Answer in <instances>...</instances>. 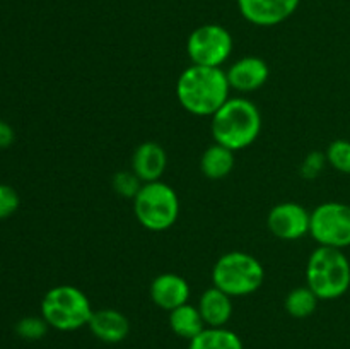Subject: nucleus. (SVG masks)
Here are the masks:
<instances>
[{
  "label": "nucleus",
  "mask_w": 350,
  "mask_h": 349,
  "mask_svg": "<svg viewBox=\"0 0 350 349\" xmlns=\"http://www.w3.org/2000/svg\"><path fill=\"white\" fill-rule=\"evenodd\" d=\"M231 86L221 67L193 65L176 81V98L185 112L195 116H212L231 96Z\"/></svg>",
  "instance_id": "nucleus-1"
},
{
  "label": "nucleus",
  "mask_w": 350,
  "mask_h": 349,
  "mask_svg": "<svg viewBox=\"0 0 350 349\" xmlns=\"http://www.w3.org/2000/svg\"><path fill=\"white\" fill-rule=\"evenodd\" d=\"M214 142L231 151H243L252 146L262 132V113L248 98H229L211 116Z\"/></svg>",
  "instance_id": "nucleus-2"
},
{
  "label": "nucleus",
  "mask_w": 350,
  "mask_h": 349,
  "mask_svg": "<svg viewBox=\"0 0 350 349\" xmlns=\"http://www.w3.org/2000/svg\"><path fill=\"white\" fill-rule=\"evenodd\" d=\"M306 286L318 300H337L350 287V260L344 250L318 246L306 263Z\"/></svg>",
  "instance_id": "nucleus-3"
},
{
  "label": "nucleus",
  "mask_w": 350,
  "mask_h": 349,
  "mask_svg": "<svg viewBox=\"0 0 350 349\" xmlns=\"http://www.w3.org/2000/svg\"><path fill=\"white\" fill-rule=\"evenodd\" d=\"M40 310L50 328L60 332H74L88 327L94 313L88 294L72 284L50 287L41 300Z\"/></svg>",
  "instance_id": "nucleus-4"
},
{
  "label": "nucleus",
  "mask_w": 350,
  "mask_h": 349,
  "mask_svg": "<svg viewBox=\"0 0 350 349\" xmlns=\"http://www.w3.org/2000/svg\"><path fill=\"white\" fill-rule=\"evenodd\" d=\"M265 281L262 262L252 253L228 252L217 259L212 269V284L231 298L248 296L258 291Z\"/></svg>",
  "instance_id": "nucleus-5"
},
{
  "label": "nucleus",
  "mask_w": 350,
  "mask_h": 349,
  "mask_svg": "<svg viewBox=\"0 0 350 349\" xmlns=\"http://www.w3.org/2000/svg\"><path fill=\"white\" fill-rule=\"evenodd\" d=\"M133 214L140 226L149 231H166L180 216L176 190L163 180L142 183L139 194L133 197Z\"/></svg>",
  "instance_id": "nucleus-6"
},
{
  "label": "nucleus",
  "mask_w": 350,
  "mask_h": 349,
  "mask_svg": "<svg viewBox=\"0 0 350 349\" xmlns=\"http://www.w3.org/2000/svg\"><path fill=\"white\" fill-rule=\"evenodd\" d=\"M310 235L318 246L344 250L350 246V205L323 202L311 211Z\"/></svg>",
  "instance_id": "nucleus-7"
},
{
  "label": "nucleus",
  "mask_w": 350,
  "mask_h": 349,
  "mask_svg": "<svg viewBox=\"0 0 350 349\" xmlns=\"http://www.w3.org/2000/svg\"><path fill=\"white\" fill-rule=\"evenodd\" d=\"M232 36L221 24H204L193 29L187 41L188 58L193 65L221 67L232 53Z\"/></svg>",
  "instance_id": "nucleus-8"
},
{
  "label": "nucleus",
  "mask_w": 350,
  "mask_h": 349,
  "mask_svg": "<svg viewBox=\"0 0 350 349\" xmlns=\"http://www.w3.org/2000/svg\"><path fill=\"white\" fill-rule=\"evenodd\" d=\"M311 212L297 202H280L270 209L267 228L275 238L294 242L310 235Z\"/></svg>",
  "instance_id": "nucleus-9"
},
{
  "label": "nucleus",
  "mask_w": 350,
  "mask_h": 349,
  "mask_svg": "<svg viewBox=\"0 0 350 349\" xmlns=\"http://www.w3.org/2000/svg\"><path fill=\"white\" fill-rule=\"evenodd\" d=\"M239 14L248 23L260 27H272L289 19L301 0H236Z\"/></svg>",
  "instance_id": "nucleus-10"
},
{
  "label": "nucleus",
  "mask_w": 350,
  "mask_h": 349,
  "mask_svg": "<svg viewBox=\"0 0 350 349\" xmlns=\"http://www.w3.org/2000/svg\"><path fill=\"white\" fill-rule=\"evenodd\" d=\"M226 75L231 89L238 92H253L269 81L270 67L260 57H243L229 65Z\"/></svg>",
  "instance_id": "nucleus-11"
},
{
  "label": "nucleus",
  "mask_w": 350,
  "mask_h": 349,
  "mask_svg": "<svg viewBox=\"0 0 350 349\" xmlns=\"http://www.w3.org/2000/svg\"><path fill=\"white\" fill-rule=\"evenodd\" d=\"M149 294L157 308L171 311L181 305L188 303L191 289L185 277L174 272H164L154 277L149 286Z\"/></svg>",
  "instance_id": "nucleus-12"
},
{
  "label": "nucleus",
  "mask_w": 350,
  "mask_h": 349,
  "mask_svg": "<svg viewBox=\"0 0 350 349\" xmlns=\"http://www.w3.org/2000/svg\"><path fill=\"white\" fill-rule=\"evenodd\" d=\"M167 166V154L161 144L147 140L135 147L132 156V171L142 183L161 180Z\"/></svg>",
  "instance_id": "nucleus-13"
},
{
  "label": "nucleus",
  "mask_w": 350,
  "mask_h": 349,
  "mask_svg": "<svg viewBox=\"0 0 350 349\" xmlns=\"http://www.w3.org/2000/svg\"><path fill=\"white\" fill-rule=\"evenodd\" d=\"M88 328L96 339L105 344H118L130 334V322L126 315L115 308H101L94 310Z\"/></svg>",
  "instance_id": "nucleus-14"
},
{
  "label": "nucleus",
  "mask_w": 350,
  "mask_h": 349,
  "mask_svg": "<svg viewBox=\"0 0 350 349\" xmlns=\"http://www.w3.org/2000/svg\"><path fill=\"white\" fill-rule=\"evenodd\" d=\"M197 307L207 327H226L232 317V298L215 286L200 294Z\"/></svg>",
  "instance_id": "nucleus-15"
},
{
  "label": "nucleus",
  "mask_w": 350,
  "mask_h": 349,
  "mask_svg": "<svg viewBox=\"0 0 350 349\" xmlns=\"http://www.w3.org/2000/svg\"><path fill=\"white\" fill-rule=\"evenodd\" d=\"M234 170V151L214 142L200 157V171L208 180H224Z\"/></svg>",
  "instance_id": "nucleus-16"
},
{
  "label": "nucleus",
  "mask_w": 350,
  "mask_h": 349,
  "mask_svg": "<svg viewBox=\"0 0 350 349\" xmlns=\"http://www.w3.org/2000/svg\"><path fill=\"white\" fill-rule=\"evenodd\" d=\"M167 322H170V328L173 331V334L181 339H187V341L197 337L207 327L198 311V307H193L190 303H185L171 310Z\"/></svg>",
  "instance_id": "nucleus-17"
},
{
  "label": "nucleus",
  "mask_w": 350,
  "mask_h": 349,
  "mask_svg": "<svg viewBox=\"0 0 350 349\" xmlns=\"http://www.w3.org/2000/svg\"><path fill=\"white\" fill-rule=\"evenodd\" d=\"M188 342V349H245L241 337L228 327H205Z\"/></svg>",
  "instance_id": "nucleus-18"
},
{
  "label": "nucleus",
  "mask_w": 350,
  "mask_h": 349,
  "mask_svg": "<svg viewBox=\"0 0 350 349\" xmlns=\"http://www.w3.org/2000/svg\"><path fill=\"white\" fill-rule=\"evenodd\" d=\"M318 296L308 286L294 287L286 296L284 307L286 311L294 318H308L314 313L318 307Z\"/></svg>",
  "instance_id": "nucleus-19"
},
{
  "label": "nucleus",
  "mask_w": 350,
  "mask_h": 349,
  "mask_svg": "<svg viewBox=\"0 0 350 349\" xmlns=\"http://www.w3.org/2000/svg\"><path fill=\"white\" fill-rule=\"evenodd\" d=\"M327 161L334 170L350 174V140L337 139L327 147Z\"/></svg>",
  "instance_id": "nucleus-20"
},
{
  "label": "nucleus",
  "mask_w": 350,
  "mask_h": 349,
  "mask_svg": "<svg viewBox=\"0 0 350 349\" xmlns=\"http://www.w3.org/2000/svg\"><path fill=\"white\" fill-rule=\"evenodd\" d=\"M48 328H50V325L41 315L40 317L29 315V317H24L17 322L16 334L24 341H40L48 334Z\"/></svg>",
  "instance_id": "nucleus-21"
},
{
  "label": "nucleus",
  "mask_w": 350,
  "mask_h": 349,
  "mask_svg": "<svg viewBox=\"0 0 350 349\" xmlns=\"http://www.w3.org/2000/svg\"><path fill=\"white\" fill-rule=\"evenodd\" d=\"M140 187H142V181L139 180L135 173L132 170L129 171H118L113 177V190L120 195V197L132 198L139 194Z\"/></svg>",
  "instance_id": "nucleus-22"
},
{
  "label": "nucleus",
  "mask_w": 350,
  "mask_h": 349,
  "mask_svg": "<svg viewBox=\"0 0 350 349\" xmlns=\"http://www.w3.org/2000/svg\"><path fill=\"white\" fill-rule=\"evenodd\" d=\"M327 164V154L321 153V151H311L310 154H306V157H304L299 166L301 177L306 178V180H314V178L323 173Z\"/></svg>",
  "instance_id": "nucleus-23"
},
{
  "label": "nucleus",
  "mask_w": 350,
  "mask_h": 349,
  "mask_svg": "<svg viewBox=\"0 0 350 349\" xmlns=\"http://www.w3.org/2000/svg\"><path fill=\"white\" fill-rule=\"evenodd\" d=\"M21 205V197L14 187L0 183V221L16 214Z\"/></svg>",
  "instance_id": "nucleus-24"
},
{
  "label": "nucleus",
  "mask_w": 350,
  "mask_h": 349,
  "mask_svg": "<svg viewBox=\"0 0 350 349\" xmlns=\"http://www.w3.org/2000/svg\"><path fill=\"white\" fill-rule=\"evenodd\" d=\"M16 140V132L5 120H0V149H9Z\"/></svg>",
  "instance_id": "nucleus-25"
},
{
  "label": "nucleus",
  "mask_w": 350,
  "mask_h": 349,
  "mask_svg": "<svg viewBox=\"0 0 350 349\" xmlns=\"http://www.w3.org/2000/svg\"><path fill=\"white\" fill-rule=\"evenodd\" d=\"M0 267H2V263H0Z\"/></svg>",
  "instance_id": "nucleus-26"
}]
</instances>
